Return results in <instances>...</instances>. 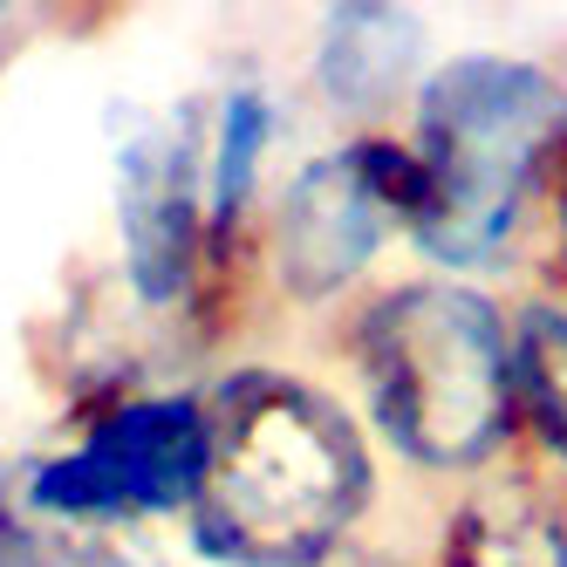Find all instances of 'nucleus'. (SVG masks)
Masks as SVG:
<instances>
[{
	"label": "nucleus",
	"instance_id": "7",
	"mask_svg": "<svg viewBox=\"0 0 567 567\" xmlns=\"http://www.w3.org/2000/svg\"><path fill=\"white\" fill-rule=\"evenodd\" d=\"M424 14L417 8H329L315 34V90L342 116H383L424 90Z\"/></svg>",
	"mask_w": 567,
	"mask_h": 567
},
{
	"label": "nucleus",
	"instance_id": "2",
	"mask_svg": "<svg viewBox=\"0 0 567 567\" xmlns=\"http://www.w3.org/2000/svg\"><path fill=\"white\" fill-rule=\"evenodd\" d=\"M403 144L424 172L411 247L452 280L493 274L567 178V83L499 49L444 55L411 96Z\"/></svg>",
	"mask_w": 567,
	"mask_h": 567
},
{
	"label": "nucleus",
	"instance_id": "13",
	"mask_svg": "<svg viewBox=\"0 0 567 567\" xmlns=\"http://www.w3.org/2000/svg\"><path fill=\"white\" fill-rule=\"evenodd\" d=\"M554 254H560V267H567V178H560V192H554Z\"/></svg>",
	"mask_w": 567,
	"mask_h": 567
},
{
	"label": "nucleus",
	"instance_id": "6",
	"mask_svg": "<svg viewBox=\"0 0 567 567\" xmlns=\"http://www.w3.org/2000/svg\"><path fill=\"white\" fill-rule=\"evenodd\" d=\"M116 239L137 308L172 315L192 301L198 267L213 260L206 239V137L185 124H144L116 151Z\"/></svg>",
	"mask_w": 567,
	"mask_h": 567
},
{
	"label": "nucleus",
	"instance_id": "3",
	"mask_svg": "<svg viewBox=\"0 0 567 567\" xmlns=\"http://www.w3.org/2000/svg\"><path fill=\"white\" fill-rule=\"evenodd\" d=\"M349 362L370 424L417 472H485L519 431L513 396V321L506 308L452 274L396 280L349 329Z\"/></svg>",
	"mask_w": 567,
	"mask_h": 567
},
{
	"label": "nucleus",
	"instance_id": "11",
	"mask_svg": "<svg viewBox=\"0 0 567 567\" xmlns=\"http://www.w3.org/2000/svg\"><path fill=\"white\" fill-rule=\"evenodd\" d=\"M0 567H165V554L144 534L42 519L0 485Z\"/></svg>",
	"mask_w": 567,
	"mask_h": 567
},
{
	"label": "nucleus",
	"instance_id": "8",
	"mask_svg": "<svg viewBox=\"0 0 567 567\" xmlns=\"http://www.w3.org/2000/svg\"><path fill=\"white\" fill-rule=\"evenodd\" d=\"M437 567H567V513L526 478L472 485L444 519Z\"/></svg>",
	"mask_w": 567,
	"mask_h": 567
},
{
	"label": "nucleus",
	"instance_id": "10",
	"mask_svg": "<svg viewBox=\"0 0 567 567\" xmlns=\"http://www.w3.org/2000/svg\"><path fill=\"white\" fill-rule=\"evenodd\" d=\"M513 396H519V424L567 472V308L560 301H526L513 315Z\"/></svg>",
	"mask_w": 567,
	"mask_h": 567
},
{
	"label": "nucleus",
	"instance_id": "5",
	"mask_svg": "<svg viewBox=\"0 0 567 567\" xmlns=\"http://www.w3.org/2000/svg\"><path fill=\"white\" fill-rule=\"evenodd\" d=\"M424 213V172L411 144L396 137H355L342 151H321L280 185L267 219V260L280 295L321 308L355 288L377 267V254L403 233L411 239Z\"/></svg>",
	"mask_w": 567,
	"mask_h": 567
},
{
	"label": "nucleus",
	"instance_id": "4",
	"mask_svg": "<svg viewBox=\"0 0 567 567\" xmlns=\"http://www.w3.org/2000/svg\"><path fill=\"white\" fill-rule=\"evenodd\" d=\"M213 478V411L206 390H137L62 452L14 472L8 493L69 526L137 534L144 519H192Z\"/></svg>",
	"mask_w": 567,
	"mask_h": 567
},
{
	"label": "nucleus",
	"instance_id": "12",
	"mask_svg": "<svg viewBox=\"0 0 567 567\" xmlns=\"http://www.w3.org/2000/svg\"><path fill=\"white\" fill-rule=\"evenodd\" d=\"M321 567H403V560H390V554H377V547H362V540H349L336 560H321Z\"/></svg>",
	"mask_w": 567,
	"mask_h": 567
},
{
	"label": "nucleus",
	"instance_id": "1",
	"mask_svg": "<svg viewBox=\"0 0 567 567\" xmlns=\"http://www.w3.org/2000/svg\"><path fill=\"white\" fill-rule=\"evenodd\" d=\"M213 478L185 534L219 567H321L377 506V458L355 411L295 370H226L206 383Z\"/></svg>",
	"mask_w": 567,
	"mask_h": 567
},
{
	"label": "nucleus",
	"instance_id": "9",
	"mask_svg": "<svg viewBox=\"0 0 567 567\" xmlns=\"http://www.w3.org/2000/svg\"><path fill=\"white\" fill-rule=\"evenodd\" d=\"M274 137H280L274 96L260 83H233L213 110V131H206V239H213V254L239 233V219H247Z\"/></svg>",
	"mask_w": 567,
	"mask_h": 567
}]
</instances>
